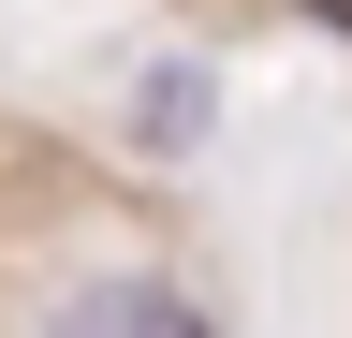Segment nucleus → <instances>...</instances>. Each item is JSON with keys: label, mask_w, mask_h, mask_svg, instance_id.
Wrapping results in <instances>:
<instances>
[{"label": "nucleus", "mask_w": 352, "mask_h": 338, "mask_svg": "<svg viewBox=\"0 0 352 338\" xmlns=\"http://www.w3.org/2000/svg\"><path fill=\"white\" fill-rule=\"evenodd\" d=\"M44 338H206V309L176 279H147V265H118V279H88V294H59V324Z\"/></svg>", "instance_id": "nucleus-1"}, {"label": "nucleus", "mask_w": 352, "mask_h": 338, "mask_svg": "<svg viewBox=\"0 0 352 338\" xmlns=\"http://www.w3.org/2000/svg\"><path fill=\"white\" fill-rule=\"evenodd\" d=\"M206 118H220V74H206V59H162V74H132V147H147V162H176V147L206 133Z\"/></svg>", "instance_id": "nucleus-2"}, {"label": "nucleus", "mask_w": 352, "mask_h": 338, "mask_svg": "<svg viewBox=\"0 0 352 338\" xmlns=\"http://www.w3.org/2000/svg\"><path fill=\"white\" fill-rule=\"evenodd\" d=\"M308 30H338V45H352V0H308Z\"/></svg>", "instance_id": "nucleus-3"}]
</instances>
